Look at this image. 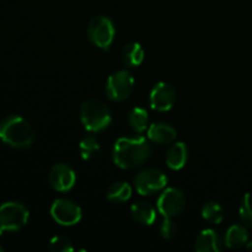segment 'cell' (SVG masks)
<instances>
[{
  "instance_id": "6da1fadb",
  "label": "cell",
  "mask_w": 252,
  "mask_h": 252,
  "mask_svg": "<svg viewBox=\"0 0 252 252\" xmlns=\"http://www.w3.org/2000/svg\"><path fill=\"white\" fill-rule=\"evenodd\" d=\"M152 152V145L144 137L120 138L113 145L112 158L121 169H133L147 161Z\"/></svg>"
},
{
  "instance_id": "7a4b0ae2",
  "label": "cell",
  "mask_w": 252,
  "mask_h": 252,
  "mask_svg": "<svg viewBox=\"0 0 252 252\" xmlns=\"http://www.w3.org/2000/svg\"><path fill=\"white\" fill-rule=\"evenodd\" d=\"M0 139L10 147L25 149L33 143L34 130L24 117L12 115L0 121Z\"/></svg>"
},
{
  "instance_id": "3957f363",
  "label": "cell",
  "mask_w": 252,
  "mask_h": 252,
  "mask_svg": "<svg viewBox=\"0 0 252 252\" xmlns=\"http://www.w3.org/2000/svg\"><path fill=\"white\" fill-rule=\"evenodd\" d=\"M80 118L89 132H101L111 125L110 108L105 102L96 98L85 100L80 108Z\"/></svg>"
},
{
  "instance_id": "277c9868",
  "label": "cell",
  "mask_w": 252,
  "mask_h": 252,
  "mask_svg": "<svg viewBox=\"0 0 252 252\" xmlns=\"http://www.w3.org/2000/svg\"><path fill=\"white\" fill-rule=\"evenodd\" d=\"M30 212L24 203L6 202L0 206V234L17 231L27 223Z\"/></svg>"
},
{
  "instance_id": "5b68a950",
  "label": "cell",
  "mask_w": 252,
  "mask_h": 252,
  "mask_svg": "<svg viewBox=\"0 0 252 252\" xmlns=\"http://www.w3.org/2000/svg\"><path fill=\"white\" fill-rule=\"evenodd\" d=\"M116 30L112 20L98 15L90 21L88 26V36L95 46L101 49H108L115 39Z\"/></svg>"
},
{
  "instance_id": "8992f818",
  "label": "cell",
  "mask_w": 252,
  "mask_h": 252,
  "mask_svg": "<svg viewBox=\"0 0 252 252\" xmlns=\"http://www.w3.org/2000/svg\"><path fill=\"white\" fill-rule=\"evenodd\" d=\"M167 185V177L161 170L155 167H148L142 170L134 177V186L138 193L142 196H149L162 191Z\"/></svg>"
},
{
  "instance_id": "52a82bcc",
  "label": "cell",
  "mask_w": 252,
  "mask_h": 252,
  "mask_svg": "<svg viewBox=\"0 0 252 252\" xmlns=\"http://www.w3.org/2000/svg\"><path fill=\"white\" fill-rule=\"evenodd\" d=\"M134 89V79L127 70L115 71L106 84V94L115 102L127 100Z\"/></svg>"
},
{
  "instance_id": "ba28073f",
  "label": "cell",
  "mask_w": 252,
  "mask_h": 252,
  "mask_svg": "<svg viewBox=\"0 0 252 252\" xmlns=\"http://www.w3.org/2000/svg\"><path fill=\"white\" fill-rule=\"evenodd\" d=\"M51 216L58 224L71 226L81 220V209L78 204L66 198H58L51 207Z\"/></svg>"
},
{
  "instance_id": "9c48e42d",
  "label": "cell",
  "mask_w": 252,
  "mask_h": 252,
  "mask_svg": "<svg viewBox=\"0 0 252 252\" xmlns=\"http://www.w3.org/2000/svg\"><path fill=\"white\" fill-rule=\"evenodd\" d=\"M186 196L180 189L170 187L162 191L158 199V209L165 218H172L184 211Z\"/></svg>"
},
{
  "instance_id": "30bf717a",
  "label": "cell",
  "mask_w": 252,
  "mask_h": 252,
  "mask_svg": "<svg viewBox=\"0 0 252 252\" xmlns=\"http://www.w3.org/2000/svg\"><path fill=\"white\" fill-rule=\"evenodd\" d=\"M175 101H176V91H175L174 86L165 81L155 84L149 96L150 107L153 110L159 111V112H166V111L171 110Z\"/></svg>"
},
{
  "instance_id": "8fae6325",
  "label": "cell",
  "mask_w": 252,
  "mask_h": 252,
  "mask_svg": "<svg viewBox=\"0 0 252 252\" xmlns=\"http://www.w3.org/2000/svg\"><path fill=\"white\" fill-rule=\"evenodd\" d=\"M49 184L56 191L58 192H68L74 187L76 181V175L73 167L69 165L56 164L52 166L48 175Z\"/></svg>"
},
{
  "instance_id": "7c38bea8",
  "label": "cell",
  "mask_w": 252,
  "mask_h": 252,
  "mask_svg": "<svg viewBox=\"0 0 252 252\" xmlns=\"http://www.w3.org/2000/svg\"><path fill=\"white\" fill-rule=\"evenodd\" d=\"M176 129L169 123L157 122L148 128V138L157 144H170L176 139Z\"/></svg>"
},
{
  "instance_id": "4fadbf2b",
  "label": "cell",
  "mask_w": 252,
  "mask_h": 252,
  "mask_svg": "<svg viewBox=\"0 0 252 252\" xmlns=\"http://www.w3.org/2000/svg\"><path fill=\"white\" fill-rule=\"evenodd\" d=\"M189 159V148L185 143H174L166 154V164L171 170H181Z\"/></svg>"
},
{
  "instance_id": "5bb4252c",
  "label": "cell",
  "mask_w": 252,
  "mask_h": 252,
  "mask_svg": "<svg viewBox=\"0 0 252 252\" xmlns=\"http://www.w3.org/2000/svg\"><path fill=\"white\" fill-rule=\"evenodd\" d=\"M194 249L199 252H209V251H220L223 249L221 241L219 239L218 234L212 229H206L201 231L199 235L194 241Z\"/></svg>"
},
{
  "instance_id": "9a60e30c",
  "label": "cell",
  "mask_w": 252,
  "mask_h": 252,
  "mask_svg": "<svg viewBox=\"0 0 252 252\" xmlns=\"http://www.w3.org/2000/svg\"><path fill=\"white\" fill-rule=\"evenodd\" d=\"M130 213L134 220L144 225H152L157 219V212L150 203L147 202H137L130 208Z\"/></svg>"
},
{
  "instance_id": "2e32d148",
  "label": "cell",
  "mask_w": 252,
  "mask_h": 252,
  "mask_svg": "<svg viewBox=\"0 0 252 252\" xmlns=\"http://www.w3.org/2000/svg\"><path fill=\"white\" fill-rule=\"evenodd\" d=\"M122 62L126 66H138L144 61V49L138 42H130L122 49Z\"/></svg>"
},
{
  "instance_id": "e0dca14e",
  "label": "cell",
  "mask_w": 252,
  "mask_h": 252,
  "mask_svg": "<svg viewBox=\"0 0 252 252\" xmlns=\"http://www.w3.org/2000/svg\"><path fill=\"white\" fill-rule=\"evenodd\" d=\"M249 240V233L248 229L245 226L241 225H231L230 228L226 230L225 238H224V243L228 248L230 249H238L245 245Z\"/></svg>"
},
{
  "instance_id": "ac0fdd59",
  "label": "cell",
  "mask_w": 252,
  "mask_h": 252,
  "mask_svg": "<svg viewBox=\"0 0 252 252\" xmlns=\"http://www.w3.org/2000/svg\"><path fill=\"white\" fill-rule=\"evenodd\" d=\"M132 196V187L125 181L113 182L107 189V199L113 203H122Z\"/></svg>"
},
{
  "instance_id": "d6986e66",
  "label": "cell",
  "mask_w": 252,
  "mask_h": 252,
  "mask_svg": "<svg viewBox=\"0 0 252 252\" xmlns=\"http://www.w3.org/2000/svg\"><path fill=\"white\" fill-rule=\"evenodd\" d=\"M148 121V112L142 107H134L128 115V123L137 133H142L147 129Z\"/></svg>"
},
{
  "instance_id": "ffe728a7",
  "label": "cell",
  "mask_w": 252,
  "mask_h": 252,
  "mask_svg": "<svg viewBox=\"0 0 252 252\" xmlns=\"http://www.w3.org/2000/svg\"><path fill=\"white\" fill-rule=\"evenodd\" d=\"M202 217H203V219H206L207 221H209L212 224H220L224 219L223 208L217 202H207L202 207Z\"/></svg>"
},
{
  "instance_id": "44dd1931",
  "label": "cell",
  "mask_w": 252,
  "mask_h": 252,
  "mask_svg": "<svg viewBox=\"0 0 252 252\" xmlns=\"http://www.w3.org/2000/svg\"><path fill=\"white\" fill-rule=\"evenodd\" d=\"M79 149H80L81 157H83L84 160H89L91 158L95 157L96 154L100 150V143L93 135H88V137L84 138L80 142V145H79Z\"/></svg>"
},
{
  "instance_id": "7402d4cb",
  "label": "cell",
  "mask_w": 252,
  "mask_h": 252,
  "mask_svg": "<svg viewBox=\"0 0 252 252\" xmlns=\"http://www.w3.org/2000/svg\"><path fill=\"white\" fill-rule=\"evenodd\" d=\"M240 219L245 225L252 226V192H249L243 197L240 203Z\"/></svg>"
},
{
  "instance_id": "603a6c76",
  "label": "cell",
  "mask_w": 252,
  "mask_h": 252,
  "mask_svg": "<svg viewBox=\"0 0 252 252\" xmlns=\"http://www.w3.org/2000/svg\"><path fill=\"white\" fill-rule=\"evenodd\" d=\"M49 250L52 252H70L74 250L73 244L64 236H54L49 243Z\"/></svg>"
},
{
  "instance_id": "cb8c5ba5",
  "label": "cell",
  "mask_w": 252,
  "mask_h": 252,
  "mask_svg": "<svg viewBox=\"0 0 252 252\" xmlns=\"http://www.w3.org/2000/svg\"><path fill=\"white\" fill-rule=\"evenodd\" d=\"M177 233V225L171 218H165V220L162 221L161 225H160V234L164 239L169 240L172 239Z\"/></svg>"
},
{
  "instance_id": "d4e9b609",
  "label": "cell",
  "mask_w": 252,
  "mask_h": 252,
  "mask_svg": "<svg viewBox=\"0 0 252 252\" xmlns=\"http://www.w3.org/2000/svg\"><path fill=\"white\" fill-rule=\"evenodd\" d=\"M2 251H4V249H2L1 246H0V252H2Z\"/></svg>"
},
{
  "instance_id": "484cf974",
  "label": "cell",
  "mask_w": 252,
  "mask_h": 252,
  "mask_svg": "<svg viewBox=\"0 0 252 252\" xmlns=\"http://www.w3.org/2000/svg\"><path fill=\"white\" fill-rule=\"evenodd\" d=\"M248 246H249V248H252V243H250V244H249V245H248Z\"/></svg>"
}]
</instances>
